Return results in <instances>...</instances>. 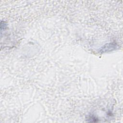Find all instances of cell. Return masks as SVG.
Wrapping results in <instances>:
<instances>
[{
	"label": "cell",
	"instance_id": "1",
	"mask_svg": "<svg viewBox=\"0 0 123 123\" xmlns=\"http://www.w3.org/2000/svg\"><path fill=\"white\" fill-rule=\"evenodd\" d=\"M107 46H106L105 45L102 47L101 48V50L103 51V52H105L106 51H111V50H112V49H115V45H113L111 43H110V44H107Z\"/></svg>",
	"mask_w": 123,
	"mask_h": 123
}]
</instances>
